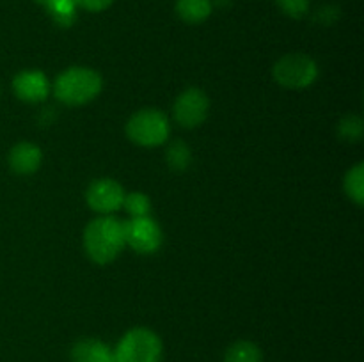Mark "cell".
Wrapping results in <instances>:
<instances>
[{"label": "cell", "instance_id": "cell-20", "mask_svg": "<svg viewBox=\"0 0 364 362\" xmlns=\"http://www.w3.org/2000/svg\"><path fill=\"white\" fill-rule=\"evenodd\" d=\"M75 2H77V7L91 11V13H100V11H105L107 7L112 6L114 0H75Z\"/></svg>", "mask_w": 364, "mask_h": 362}, {"label": "cell", "instance_id": "cell-3", "mask_svg": "<svg viewBox=\"0 0 364 362\" xmlns=\"http://www.w3.org/2000/svg\"><path fill=\"white\" fill-rule=\"evenodd\" d=\"M162 341L153 330L137 327L124 334L114 350L116 362H160Z\"/></svg>", "mask_w": 364, "mask_h": 362}, {"label": "cell", "instance_id": "cell-16", "mask_svg": "<svg viewBox=\"0 0 364 362\" xmlns=\"http://www.w3.org/2000/svg\"><path fill=\"white\" fill-rule=\"evenodd\" d=\"M191 149H188V146L185 144V142L181 141H174L173 144L167 148V153H166V160L167 163H169V167L173 170H185L188 167V163H191Z\"/></svg>", "mask_w": 364, "mask_h": 362}, {"label": "cell", "instance_id": "cell-18", "mask_svg": "<svg viewBox=\"0 0 364 362\" xmlns=\"http://www.w3.org/2000/svg\"><path fill=\"white\" fill-rule=\"evenodd\" d=\"M363 119L358 116H347L340 121V126H338V131H340V137L347 142H358L361 141L363 137Z\"/></svg>", "mask_w": 364, "mask_h": 362}, {"label": "cell", "instance_id": "cell-7", "mask_svg": "<svg viewBox=\"0 0 364 362\" xmlns=\"http://www.w3.org/2000/svg\"><path fill=\"white\" fill-rule=\"evenodd\" d=\"M210 112V99L205 91L191 87L181 92L173 106V116L176 123L183 128H198L205 123Z\"/></svg>", "mask_w": 364, "mask_h": 362}, {"label": "cell", "instance_id": "cell-4", "mask_svg": "<svg viewBox=\"0 0 364 362\" xmlns=\"http://www.w3.org/2000/svg\"><path fill=\"white\" fill-rule=\"evenodd\" d=\"M171 124L166 114L159 109H142L127 123V135L134 144L144 148L162 146L169 138Z\"/></svg>", "mask_w": 364, "mask_h": 362}, {"label": "cell", "instance_id": "cell-8", "mask_svg": "<svg viewBox=\"0 0 364 362\" xmlns=\"http://www.w3.org/2000/svg\"><path fill=\"white\" fill-rule=\"evenodd\" d=\"M124 195L127 194H124L123 187L116 180L102 177L89 185L87 192H85V201L92 212L100 213V215H112L123 206Z\"/></svg>", "mask_w": 364, "mask_h": 362}, {"label": "cell", "instance_id": "cell-6", "mask_svg": "<svg viewBox=\"0 0 364 362\" xmlns=\"http://www.w3.org/2000/svg\"><path fill=\"white\" fill-rule=\"evenodd\" d=\"M164 234L151 216H134L124 220V243L139 254H153L160 248Z\"/></svg>", "mask_w": 364, "mask_h": 362}, {"label": "cell", "instance_id": "cell-10", "mask_svg": "<svg viewBox=\"0 0 364 362\" xmlns=\"http://www.w3.org/2000/svg\"><path fill=\"white\" fill-rule=\"evenodd\" d=\"M43 153L32 142H20L9 151V167L16 174H32L39 169Z\"/></svg>", "mask_w": 364, "mask_h": 362}, {"label": "cell", "instance_id": "cell-17", "mask_svg": "<svg viewBox=\"0 0 364 362\" xmlns=\"http://www.w3.org/2000/svg\"><path fill=\"white\" fill-rule=\"evenodd\" d=\"M121 208L127 209L132 215V219L134 216H148L149 212H151V201L142 192H132V194L124 195Z\"/></svg>", "mask_w": 364, "mask_h": 362}, {"label": "cell", "instance_id": "cell-12", "mask_svg": "<svg viewBox=\"0 0 364 362\" xmlns=\"http://www.w3.org/2000/svg\"><path fill=\"white\" fill-rule=\"evenodd\" d=\"M212 0H178L176 14L187 23H201L212 14Z\"/></svg>", "mask_w": 364, "mask_h": 362}, {"label": "cell", "instance_id": "cell-19", "mask_svg": "<svg viewBox=\"0 0 364 362\" xmlns=\"http://www.w3.org/2000/svg\"><path fill=\"white\" fill-rule=\"evenodd\" d=\"M284 14L290 18H302L309 9V0H276Z\"/></svg>", "mask_w": 364, "mask_h": 362}, {"label": "cell", "instance_id": "cell-14", "mask_svg": "<svg viewBox=\"0 0 364 362\" xmlns=\"http://www.w3.org/2000/svg\"><path fill=\"white\" fill-rule=\"evenodd\" d=\"M224 362H263V353L251 341H237L228 348Z\"/></svg>", "mask_w": 364, "mask_h": 362}, {"label": "cell", "instance_id": "cell-1", "mask_svg": "<svg viewBox=\"0 0 364 362\" xmlns=\"http://www.w3.org/2000/svg\"><path fill=\"white\" fill-rule=\"evenodd\" d=\"M124 220L102 215L91 220L84 231V247L89 258L98 265L114 261L124 248Z\"/></svg>", "mask_w": 364, "mask_h": 362}, {"label": "cell", "instance_id": "cell-9", "mask_svg": "<svg viewBox=\"0 0 364 362\" xmlns=\"http://www.w3.org/2000/svg\"><path fill=\"white\" fill-rule=\"evenodd\" d=\"M14 94L27 103H39L45 102L50 96L52 85H50L48 78L41 71H21L14 77L13 80Z\"/></svg>", "mask_w": 364, "mask_h": 362}, {"label": "cell", "instance_id": "cell-5", "mask_svg": "<svg viewBox=\"0 0 364 362\" xmlns=\"http://www.w3.org/2000/svg\"><path fill=\"white\" fill-rule=\"evenodd\" d=\"M318 77V66L304 53H288L274 64V78L288 89L309 87Z\"/></svg>", "mask_w": 364, "mask_h": 362}, {"label": "cell", "instance_id": "cell-13", "mask_svg": "<svg viewBox=\"0 0 364 362\" xmlns=\"http://www.w3.org/2000/svg\"><path fill=\"white\" fill-rule=\"evenodd\" d=\"M46 7L53 21L63 27H70L77 18V2L75 0H36Z\"/></svg>", "mask_w": 364, "mask_h": 362}, {"label": "cell", "instance_id": "cell-2", "mask_svg": "<svg viewBox=\"0 0 364 362\" xmlns=\"http://www.w3.org/2000/svg\"><path fill=\"white\" fill-rule=\"evenodd\" d=\"M103 82L100 73L91 67L73 66L63 71L53 82V96L70 106L85 105L102 92Z\"/></svg>", "mask_w": 364, "mask_h": 362}, {"label": "cell", "instance_id": "cell-15", "mask_svg": "<svg viewBox=\"0 0 364 362\" xmlns=\"http://www.w3.org/2000/svg\"><path fill=\"white\" fill-rule=\"evenodd\" d=\"M345 192L348 197L361 206L364 202V165L363 163H355L350 170L347 172L343 181Z\"/></svg>", "mask_w": 364, "mask_h": 362}, {"label": "cell", "instance_id": "cell-11", "mask_svg": "<svg viewBox=\"0 0 364 362\" xmlns=\"http://www.w3.org/2000/svg\"><path fill=\"white\" fill-rule=\"evenodd\" d=\"M71 361L73 362H116L114 350L103 341L87 337L71 348Z\"/></svg>", "mask_w": 364, "mask_h": 362}]
</instances>
